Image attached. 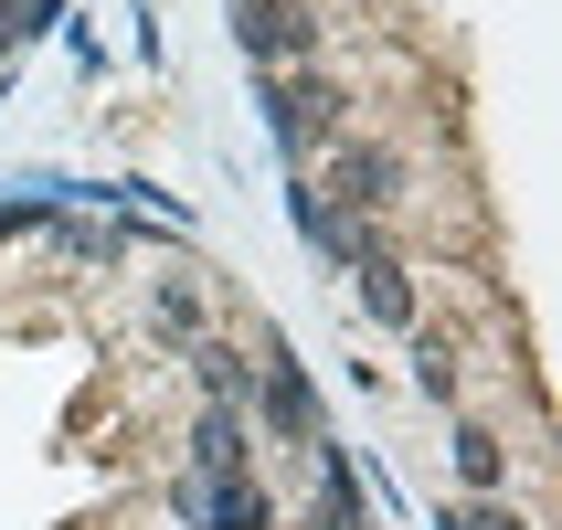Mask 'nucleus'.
Wrapping results in <instances>:
<instances>
[{"label": "nucleus", "instance_id": "f257e3e1", "mask_svg": "<svg viewBox=\"0 0 562 530\" xmlns=\"http://www.w3.org/2000/svg\"><path fill=\"white\" fill-rule=\"evenodd\" d=\"M329 181H340V213H404L414 202V159L382 149V138H329Z\"/></svg>", "mask_w": 562, "mask_h": 530}, {"label": "nucleus", "instance_id": "f03ea898", "mask_svg": "<svg viewBox=\"0 0 562 530\" xmlns=\"http://www.w3.org/2000/svg\"><path fill=\"white\" fill-rule=\"evenodd\" d=\"M245 54H255V64H308V54H318L308 0H245Z\"/></svg>", "mask_w": 562, "mask_h": 530}, {"label": "nucleus", "instance_id": "7ed1b4c3", "mask_svg": "<svg viewBox=\"0 0 562 530\" xmlns=\"http://www.w3.org/2000/svg\"><path fill=\"white\" fill-rule=\"evenodd\" d=\"M266 117H277V138H286V149H329V138H340V95L318 86V75H297V86H277V95H266Z\"/></svg>", "mask_w": 562, "mask_h": 530}, {"label": "nucleus", "instance_id": "20e7f679", "mask_svg": "<svg viewBox=\"0 0 562 530\" xmlns=\"http://www.w3.org/2000/svg\"><path fill=\"white\" fill-rule=\"evenodd\" d=\"M245 456H255V446H245V414H234V404H213L202 425H191V477H234Z\"/></svg>", "mask_w": 562, "mask_h": 530}, {"label": "nucleus", "instance_id": "39448f33", "mask_svg": "<svg viewBox=\"0 0 562 530\" xmlns=\"http://www.w3.org/2000/svg\"><path fill=\"white\" fill-rule=\"evenodd\" d=\"M361 308H372L382 329H414V266L404 255H372V266H361Z\"/></svg>", "mask_w": 562, "mask_h": 530}, {"label": "nucleus", "instance_id": "423d86ee", "mask_svg": "<svg viewBox=\"0 0 562 530\" xmlns=\"http://www.w3.org/2000/svg\"><path fill=\"white\" fill-rule=\"evenodd\" d=\"M255 393H266V425H277V436H308V425H318V404H308V382L286 372V361H277V372H266V382H255Z\"/></svg>", "mask_w": 562, "mask_h": 530}, {"label": "nucleus", "instance_id": "0eeeda50", "mask_svg": "<svg viewBox=\"0 0 562 530\" xmlns=\"http://www.w3.org/2000/svg\"><path fill=\"white\" fill-rule=\"evenodd\" d=\"M191 361H202V382H213V404H234V414L255 404V361H245V350H223V340H202V350H191Z\"/></svg>", "mask_w": 562, "mask_h": 530}, {"label": "nucleus", "instance_id": "6e6552de", "mask_svg": "<svg viewBox=\"0 0 562 530\" xmlns=\"http://www.w3.org/2000/svg\"><path fill=\"white\" fill-rule=\"evenodd\" d=\"M457 477H468V488H499V477H509L499 436H477V425H468V436H457Z\"/></svg>", "mask_w": 562, "mask_h": 530}, {"label": "nucleus", "instance_id": "1a4fd4ad", "mask_svg": "<svg viewBox=\"0 0 562 530\" xmlns=\"http://www.w3.org/2000/svg\"><path fill=\"white\" fill-rule=\"evenodd\" d=\"M318 520H329V530H361V488H350V467H318Z\"/></svg>", "mask_w": 562, "mask_h": 530}, {"label": "nucleus", "instance_id": "9d476101", "mask_svg": "<svg viewBox=\"0 0 562 530\" xmlns=\"http://www.w3.org/2000/svg\"><path fill=\"white\" fill-rule=\"evenodd\" d=\"M414 382H425V393L446 404V393H457V361H446V350H414Z\"/></svg>", "mask_w": 562, "mask_h": 530}, {"label": "nucleus", "instance_id": "9b49d317", "mask_svg": "<svg viewBox=\"0 0 562 530\" xmlns=\"http://www.w3.org/2000/svg\"><path fill=\"white\" fill-rule=\"evenodd\" d=\"M446 530H520L509 509H446Z\"/></svg>", "mask_w": 562, "mask_h": 530}]
</instances>
